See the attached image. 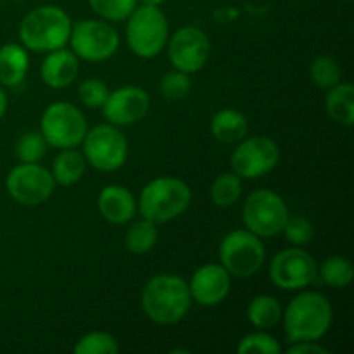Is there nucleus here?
<instances>
[{
	"mask_svg": "<svg viewBox=\"0 0 354 354\" xmlns=\"http://www.w3.org/2000/svg\"><path fill=\"white\" fill-rule=\"evenodd\" d=\"M282 320L287 344L318 341L330 328L334 310H332L330 301L324 294L306 290L292 297L283 311Z\"/></svg>",
	"mask_w": 354,
	"mask_h": 354,
	"instance_id": "nucleus-1",
	"label": "nucleus"
},
{
	"mask_svg": "<svg viewBox=\"0 0 354 354\" xmlns=\"http://www.w3.org/2000/svg\"><path fill=\"white\" fill-rule=\"evenodd\" d=\"M140 303L149 320L159 325H173L183 320L189 313L192 297L189 283L182 277L161 273L147 280L142 290Z\"/></svg>",
	"mask_w": 354,
	"mask_h": 354,
	"instance_id": "nucleus-2",
	"label": "nucleus"
},
{
	"mask_svg": "<svg viewBox=\"0 0 354 354\" xmlns=\"http://www.w3.org/2000/svg\"><path fill=\"white\" fill-rule=\"evenodd\" d=\"M73 21L57 6H40L28 12L19 24V40L26 50L47 52L66 47Z\"/></svg>",
	"mask_w": 354,
	"mask_h": 354,
	"instance_id": "nucleus-3",
	"label": "nucleus"
},
{
	"mask_svg": "<svg viewBox=\"0 0 354 354\" xmlns=\"http://www.w3.org/2000/svg\"><path fill=\"white\" fill-rule=\"evenodd\" d=\"M192 190L183 180L175 176L154 178L142 189L137 201V209L142 218L154 223H168L182 216L190 206Z\"/></svg>",
	"mask_w": 354,
	"mask_h": 354,
	"instance_id": "nucleus-4",
	"label": "nucleus"
},
{
	"mask_svg": "<svg viewBox=\"0 0 354 354\" xmlns=\"http://www.w3.org/2000/svg\"><path fill=\"white\" fill-rule=\"evenodd\" d=\"M169 37L168 17L159 6L142 3L127 19V41L130 50L142 59L161 54Z\"/></svg>",
	"mask_w": 354,
	"mask_h": 354,
	"instance_id": "nucleus-5",
	"label": "nucleus"
},
{
	"mask_svg": "<svg viewBox=\"0 0 354 354\" xmlns=\"http://www.w3.org/2000/svg\"><path fill=\"white\" fill-rule=\"evenodd\" d=\"M88 124L82 111L71 102H52L45 107L40 120V133L50 147L71 149L78 147L85 137Z\"/></svg>",
	"mask_w": 354,
	"mask_h": 354,
	"instance_id": "nucleus-6",
	"label": "nucleus"
},
{
	"mask_svg": "<svg viewBox=\"0 0 354 354\" xmlns=\"http://www.w3.org/2000/svg\"><path fill=\"white\" fill-rule=\"evenodd\" d=\"M220 265L237 279H249L261 270L266 251L261 237L245 230H232L220 244Z\"/></svg>",
	"mask_w": 354,
	"mask_h": 354,
	"instance_id": "nucleus-7",
	"label": "nucleus"
},
{
	"mask_svg": "<svg viewBox=\"0 0 354 354\" xmlns=\"http://www.w3.org/2000/svg\"><path fill=\"white\" fill-rule=\"evenodd\" d=\"M287 218L289 207L286 201L270 189H258L249 194L242 207L245 228L261 239L282 234Z\"/></svg>",
	"mask_w": 354,
	"mask_h": 354,
	"instance_id": "nucleus-8",
	"label": "nucleus"
},
{
	"mask_svg": "<svg viewBox=\"0 0 354 354\" xmlns=\"http://www.w3.org/2000/svg\"><path fill=\"white\" fill-rule=\"evenodd\" d=\"M86 165L99 171H116L128 159V140L120 128L111 123L86 130L82 140Z\"/></svg>",
	"mask_w": 354,
	"mask_h": 354,
	"instance_id": "nucleus-9",
	"label": "nucleus"
},
{
	"mask_svg": "<svg viewBox=\"0 0 354 354\" xmlns=\"http://www.w3.org/2000/svg\"><path fill=\"white\" fill-rule=\"evenodd\" d=\"M73 54L88 62H102L113 57L120 48L116 28L104 19H83L73 24L69 41Z\"/></svg>",
	"mask_w": 354,
	"mask_h": 354,
	"instance_id": "nucleus-10",
	"label": "nucleus"
},
{
	"mask_svg": "<svg viewBox=\"0 0 354 354\" xmlns=\"http://www.w3.org/2000/svg\"><path fill=\"white\" fill-rule=\"evenodd\" d=\"M232 152V171L244 180H256L268 175L280 161V149L275 140L263 135L242 138Z\"/></svg>",
	"mask_w": 354,
	"mask_h": 354,
	"instance_id": "nucleus-11",
	"label": "nucleus"
},
{
	"mask_svg": "<svg viewBox=\"0 0 354 354\" xmlns=\"http://www.w3.org/2000/svg\"><path fill=\"white\" fill-rule=\"evenodd\" d=\"M6 189L21 206H40L50 199L55 182L50 169L40 162H21L7 175Z\"/></svg>",
	"mask_w": 354,
	"mask_h": 354,
	"instance_id": "nucleus-12",
	"label": "nucleus"
},
{
	"mask_svg": "<svg viewBox=\"0 0 354 354\" xmlns=\"http://www.w3.org/2000/svg\"><path fill=\"white\" fill-rule=\"evenodd\" d=\"M318 266L313 256L303 248L283 249L277 252L270 265V279L279 289L301 290L315 282Z\"/></svg>",
	"mask_w": 354,
	"mask_h": 354,
	"instance_id": "nucleus-13",
	"label": "nucleus"
},
{
	"mask_svg": "<svg viewBox=\"0 0 354 354\" xmlns=\"http://www.w3.org/2000/svg\"><path fill=\"white\" fill-rule=\"evenodd\" d=\"M168 59L173 69L194 75L206 66L211 54L207 35L197 26H182L168 37Z\"/></svg>",
	"mask_w": 354,
	"mask_h": 354,
	"instance_id": "nucleus-14",
	"label": "nucleus"
},
{
	"mask_svg": "<svg viewBox=\"0 0 354 354\" xmlns=\"http://www.w3.org/2000/svg\"><path fill=\"white\" fill-rule=\"evenodd\" d=\"M151 107V97L142 86L124 85L113 90L100 107L107 123L114 127H130L144 120Z\"/></svg>",
	"mask_w": 354,
	"mask_h": 354,
	"instance_id": "nucleus-15",
	"label": "nucleus"
},
{
	"mask_svg": "<svg viewBox=\"0 0 354 354\" xmlns=\"http://www.w3.org/2000/svg\"><path fill=\"white\" fill-rule=\"evenodd\" d=\"M232 289V275L220 263H207L194 272L189 282L192 301L201 306H216L223 303Z\"/></svg>",
	"mask_w": 354,
	"mask_h": 354,
	"instance_id": "nucleus-16",
	"label": "nucleus"
},
{
	"mask_svg": "<svg viewBox=\"0 0 354 354\" xmlns=\"http://www.w3.org/2000/svg\"><path fill=\"white\" fill-rule=\"evenodd\" d=\"M100 216L113 225H124L133 220L137 213V199L130 189L123 185H107L97 197Z\"/></svg>",
	"mask_w": 354,
	"mask_h": 354,
	"instance_id": "nucleus-17",
	"label": "nucleus"
},
{
	"mask_svg": "<svg viewBox=\"0 0 354 354\" xmlns=\"http://www.w3.org/2000/svg\"><path fill=\"white\" fill-rule=\"evenodd\" d=\"M80 71V59L73 50L64 47L47 52L40 66L41 82L50 88H66L76 80Z\"/></svg>",
	"mask_w": 354,
	"mask_h": 354,
	"instance_id": "nucleus-18",
	"label": "nucleus"
},
{
	"mask_svg": "<svg viewBox=\"0 0 354 354\" xmlns=\"http://www.w3.org/2000/svg\"><path fill=\"white\" fill-rule=\"evenodd\" d=\"M30 69V55L19 44L0 47V85L17 86L24 82Z\"/></svg>",
	"mask_w": 354,
	"mask_h": 354,
	"instance_id": "nucleus-19",
	"label": "nucleus"
},
{
	"mask_svg": "<svg viewBox=\"0 0 354 354\" xmlns=\"http://www.w3.org/2000/svg\"><path fill=\"white\" fill-rule=\"evenodd\" d=\"M211 135L221 144H237L248 137V118L235 109H221L211 118Z\"/></svg>",
	"mask_w": 354,
	"mask_h": 354,
	"instance_id": "nucleus-20",
	"label": "nucleus"
},
{
	"mask_svg": "<svg viewBox=\"0 0 354 354\" xmlns=\"http://www.w3.org/2000/svg\"><path fill=\"white\" fill-rule=\"evenodd\" d=\"M86 161L85 156L75 147L62 149L61 154L55 156L54 162H52V176H54L55 185L71 187L82 180L85 175Z\"/></svg>",
	"mask_w": 354,
	"mask_h": 354,
	"instance_id": "nucleus-21",
	"label": "nucleus"
},
{
	"mask_svg": "<svg viewBox=\"0 0 354 354\" xmlns=\"http://www.w3.org/2000/svg\"><path fill=\"white\" fill-rule=\"evenodd\" d=\"M325 107L327 113L335 123L342 127H353L354 124V88L351 83H337L328 88L325 97Z\"/></svg>",
	"mask_w": 354,
	"mask_h": 354,
	"instance_id": "nucleus-22",
	"label": "nucleus"
},
{
	"mask_svg": "<svg viewBox=\"0 0 354 354\" xmlns=\"http://www.w3.org/2000/svg\"><path fill=\"white\" fill-rule=\"evenodd\" d=\"M282 304L270 294H259L252 297L248 306V320L258 330H270L282 322Z\"/></svg>",
	"mask_w": 354,
	"mask_h": 354,
	"instance_id": "nucleus-23",
	"label": "nucleus"
},
{
	"mask_svg": "<svg viewBox=\"0 0 354 354\" xmlns=\"http://www.w3.org/2000/svg\"><path fill=\"white\" fill-rule=\"evenodd\" d=\"M158 223L147 220V218H142L130 225L127 235H124V245L131 254H147L158 244Z\"/></svg>",
	"mask_w": 354,
	"mask_h": 354,
	"instance_id": "nucleus-24",
	"label": "nucleus"
},
{
	"mask_svg": "<svg viewBox=\"0 0 354 354\" xmlns=\"http://www.w3.org/2000/svg\"><path fill=\"white\" fill-rule=\"evenodd\" d=\"M318 275L332 289H346L354 279L353 263L344 256H330L320 265Z\"/></svg>",
	"mask_w": 354,
	"mask_h": 354,
	"instance_id": "nucleus-25",
	"label": "nucleus"
},
{
	"mask_svg": "<svg viewBox=\"0 0 354 354\" xmlns=\"http://www.w3.org/2000/svg\"><path fill=\"white\" fill-rule=\"evenodd\" d=\"M211 201L220 207H230L242 197V178L232 173H221L211 183Z\"/></svg>",
	"mask_w": 354,
	"mask_h": 354,
	"instance_id": "nucleus-26",
	"label": "nucleus"
},
{
	"mask_svg": "<svg viewBox=\"0 0 354 354\" xmlns=\"http://www.w3.org/2000/svg\"><path fill=\"white\" fill-rule=\"evenodd\" d=\"M310 76L315 85L324 90H328L337 85V83H341L342 71L335 59L328 57V55H320V57H317L311 62Z\"/></svg>",
	"mask_w": 354,
	"mask_h": 354,
	"instance_id": "nucleus-27",
	"label": "nucleus"
},
{
	"mask_svg": "<svg viewBox=\"0 0 354 354\" xmlns=\"http://www.w3.org/2000/svg\"><path fill=\"white\" fill-rule=\"evenodd\" d=\"M76 354H116L120 351L118 341L107 332H88L75 344Z\"/></svg>",
	"mask_w": 354,
	"mask_h": 354,
	"instance_id": "nucleus-28",
	"label": "nucleus"
},
{
	"mask_svg": "<svg viewBox=\"0 0 354 354\" xmlns=\"http://www.w3.org/2000/svg\"><path fill=\"white\" fill-rule=\"evenodd\" d=\"M47 140L40 131H26L16 142V156L21 162H40L47 152Z\"/></svg>",
	"mask_w": 354,
	"mask_h": 354,
	"instance_id": "nucleus-29",
	"label": "nucleus"
},
{
	"mask_svg": "<svg viewBox=\"0 0 354 354\" xmlns=\"http://www.w3.org/2000/svg\"><path fill=\"white\" fill-rule=\"evenodd\" d=\"M138 0H88V6L104 21L120 23L127 21L128 16L135 10Z\"/></svg>",
	"mask_w": 354,
	"mask_h": 354,
	"instance_id": "nucleus-30",
	"label": "nucleus"
},
{
	"mask_svg": "<svg viewBox=\"0 0 354 354\" xmlns=\"http://www.w3.org/2000/svg\"><path fill=\"white\" fill-rule=\"evenodd\" d=\"M239 354H280L282 353V346L277 341L275 337H272L270 334H266L265 330L254 332V334H249L245 337H242L239 341L237 346Z\"/></svg>",
	"mask_w": 354,
	"mask_h": 354,
	"instance_id": "nucleus-31",
	"label": "nucleus"
},
{
	"mask_svg": "<svg viewBox=\"0 0 354 354\" xmlns=\"http://www.w3.org/2000/svg\"><path fill=\"white\" fill-rule=\"evenodd\" d=\"M190 88H192L190 75L178 71V69H173V71L166 73L161 78V83H159V90H161V93L168 100L185 99L190 93Z\"/></svg>",
	"mask_w": 354,
	"mask_h": 354,
	"instance_id": "nucleus-32",
	"label": "nucleus"
},
{
	"mask_svg": "<svg viewBox=\"0 0 354 354\" xmlns=\"http://www.w3.org/2000/svg\"><path fill=\"white\" fill-rule=\"evenodd\" d=\"M282 234L289 244L296 245V248H304V245H308L311 241H313L315 228L308 218L290 216L289 214Z\"/></svg>",
	"mask_w": 354,
	"mask_h": 354,
	"instance_id": "nucleus-33",
	"label": "nucleus"
},
{
	"mask_svg": "<svg viewBox=\"0 0 354 354\" xmlns=\"http://www.w3.org/2000/svg\"><path fill=\"white\" fill-rule=\"evenodd\" d=\"M111 90L107 88L106 83L99 78H88L80 83L78 86V99L83 106L88 109H100L106 102Z\"/></svg>",
	"mask_w": 354,
	"mask_h": 354,
	"instance_id": "nucleus-34",
	"label": "nucleus"
},
{
	"mask_svg": "<svg viewBox=\"0 0 354 354\" xmlns=\"http://www.w3.org/2000/svg\"><path fill=\"white\" fill-rule=\"evenodd\" d=\"M287 351L290 354H327L328 349L318 344L317 341H303L289 344V349H287Z\"/></svg>",
	"mask_w": 354,
	"mask_h": 354,
	"instance_id": "nucleus-35",
	"label": "nucleus"
},
{
	"mask_svg": "<svg viewBox=\"0 0 354 354\" xmlns=\"http://www.w3.org/2000/svg\"><path fill=\"white\" fill-rule=\"evenodd\" d=\"M6 111H7V95H6V92H3L2 86H0V120L3 118Z\"/></svg>",
	"mask_w": 354,
	"mask_h": 354,
	"instance_id": "nucleus-36",
	"label": "nucleus"
},
{
	"mask_svg": "<svg viewBox=\"0 0 354 354\" xmlns=\"http://www.w3.org/2000/svg\"><path fill=\"white\" fill-rule=\"evenodd\" d=\"M142 3H151V6H161V3H165L166 0H140Z\"/></svg>",
	"mask_w": 354,
	"mask_h": 354,
	"instance_id": "nucleus-37",
	"label": "nucleus"
},
{
	"mask_svg": "<svg viewBox=\"0 0 354 354\" xmlns=\"http://www.w3.org/2000/svg\"><path fill=\"white\" fill-rule=\"evenodd\" d=\"M12 2H24V0H12Z\"/></svg>",
	"mask_w": 354,
	"mask_h": 354,
	"instance_id": "nucleus-38",
	"label": "nucleus"
}]
</instances>
